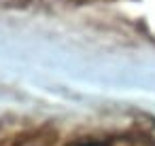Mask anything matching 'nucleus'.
I'll use <instances>...</instances> for the list:
<instances>
[{"mask_svg":"<svg viewBox=\"0 0 155 146\" xmlns=\"http://www.w3.org/2000/svg\"><path fill=\"white\" fill-rule=\"evenodd\" d=\"M72 146H104L100 142H79V144H72Z\"/></svg>","mask_w":155,"mask_h":146,"instance_id":"1","label":"nucleus"}]
</instances>
